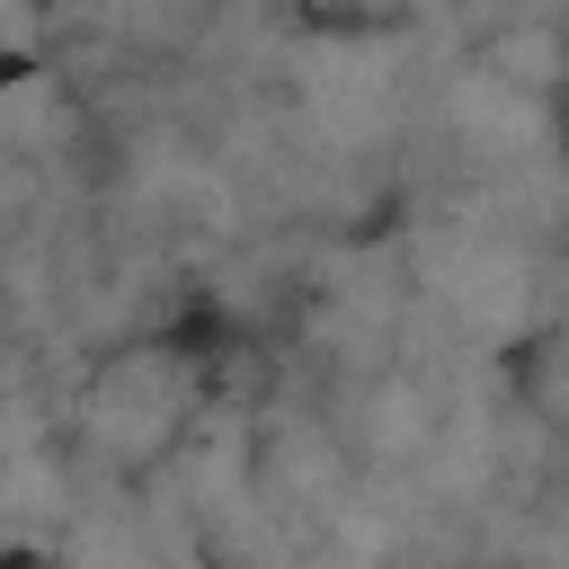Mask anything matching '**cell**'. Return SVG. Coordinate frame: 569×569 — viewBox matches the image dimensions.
<instances>
[{
	"label": "cell",
	"instance_id": "6da1fadb",
	"mask_svg": "<svg viewBox=\"0 0 569 569\" xmlns=\"http://www.w3.org/2000/svg\"><path fill=\"white\" fill-rule=\"evenodd\" d=\"M187 427V373L169 356H116L89 382V436L107 453H160Z\"/></svg>",
	"mask_w": 569,
	"mask_h": 569
}]
</instances>
